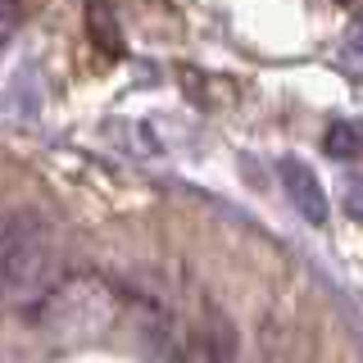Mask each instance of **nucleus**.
Returning <instances> with one entry per match:
<instances>
[{
    "label": "nucleus",
    "mask_w": 363,
    "mask_h": 363,
    "mask_svg": "<svg viewBox=\"0 0 363 363\" xmlns=\"http://www.w3.org/2000/svg\"><path fill=\"white\" fill-rule=\"evenodd\" d=\"M60 268L64 255L50 218H41L37 209L0 213V313L55 295Z\"/></svg>",
    "instance_id": "f257e3e1"
},
{
    "label": "nucleus",
    "mask_w": 363,
    "mask_h": 363,
    "mask_svg": "<svg viewBox=\"0 0 363 363\" xmlns=\"http://www.w3.org/2000/svg\"><path fill=\"white\" fill-rule=\"evenodd\" d=\"M277 173H281V186H286L291 204L300 209V218L323 227L327 213H332V204H327V191H323V182H318V173L309 164H300V159H281Z\"/></svg>",
    "instance_id": "f03ea898"
},
{
    "label": "nucleus",
    "mask_w": 363,
    "mask_h": 363,
    "mask_svg": "<svg viewBox=\"0 0 363 363\" xmlns=\"http://www.w3.org/2000/svg\"><path fill=\"white\" fill-rule=\"evenodd\" d=\"M200 359L204 363H236V327L213 300H204V327H200Z\"/></svg>",
    "instance_id": "7ed1b4c3"
},
{
    "label": "nucleus",
    "mask_w": 363,
    "mask_h": 363,
    "mask_svg": "<svg viewBox=\"0 0 363 363\" xmlns=\"http://www.w3.org/2000/svg\"><path fill=\"white\" fill-rule=\"evenodd\" d=\"M323 145H327L332 159H359L363 155V123L359 118H336L332 128H327Z\"/></svg>",
    "instance_id": "20e7f679"
},
{
    "label": "nucleus",
    "mask_w": 363,
    "mask_h": 363,
    "mask_svg": "<svg viewBox=\"0 0 363 363\" xmlns=\"http://www.w3.org/2000/svg\"><path fill=\"white\" fill-rule=\"evenodd\" d=\"M340 200H345V213H350V218L363 223V177H350V182H345V196H340Z\"/></svg>",
    "instance_id": "39448f33"
},
{
    "label": "nucleus",
    "mask_w": 363,
    "mask_h": 363,
    "mask_svg": "<svg viewBox=\"0 0 363 363\" xmlns=\"http://www.w3.org/2000/svg\"><path fill=\"white\" fill-rule=\"evenodd\" d=\"M345 55H350L354 64H363V23H359L354 32H350V45H345Z\"/></svg>",
    "instance_id": "423d86ee"
}]
</instances>
